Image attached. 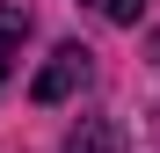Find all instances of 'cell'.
<instances>
[{"label": "cell", "mask_w": 160, "mask_h": 153, "mask_svg": "<svg viewBox=\"0 0 160 153\" xmlns=\"http://www.w3.org/2000/svg\"><path fill=\"white\" fill-rule=\"evenodd\" d=\"M58 153H124V131H117L109 117H80L73 131H66V146H58Z\"/></svg>", "instance_id": "obj_2"}, {"label": "cell", "mask_w": 160, "mask_h": 153, "mask_svg": "<svg viewBox=\"0 0 160 153\" xmlns=\"http://www.w3.org/2000/svg\"><path fill=\"white\" fill-rule=\"evenodd\" d=\"M22 37H29V8H22V0H0V80L15 73V51H22Z\"/></svg>", "instance_id": "obj_3"}, {"label": "cell", "mask_w": 160, "mask_h": 153, "mask_svg": "<svg viewBox=\"0 0 160 153\" xmlns=\"http://www.w3.org/2000/svg\"><path fill=\"white\" fill-rule=\"evenodd\" d=\"M88 59H95L88 44H58V51H51V66L29 80V95H37V102H66L80 80H88Z\"/></svg>", "instance_id": "obj_1"}, {"label": "cell", "mask_w": 160, "mask_h": 153, "mask_svg": "<svg viewBox=\"0 0 160 153\" xmlns=\"http://www.w3.org/2000/svg\"><path fill=\"white\" fill-rule=\"evenodd\" d=\"M88 8H95V15H109V22H124V29H131V22L146 15V0H88Z\"/></svg>", "instance_id": "obj_4"}]
</instances>
